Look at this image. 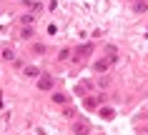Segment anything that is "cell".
<instances>
[{"instance_id": "6", "label": "cell", "mask_w": 148, "mask_h": 135, "mask_svg": "<svg viewBox=\"0 0 148 135\" xmlns=\"http://www.w3.org/2000/svg\"><path fill=\"white\" fill-rule=\"evenodd\" d=\"M106 58H108L110 63H116V60H118V48H116V45H108V48H106Z\"/></svg>"}, {"instance_id": "14", "label": "cell", "mask_w": 148, "mask_h": 135, "mask_svg": "<svg viewBox=\"0 0 148 135\" xmlns=\"http://www.w3.org/2000/svg\"><path fill=\"white\" fill-rule=\"evenodd\" d=\"M98 85H101V88H108V85H110V78H106V75H103V78L98 80Z\"/></svg>"}, {"instance_id": "13", "label": "cell", "mask_w": 148, "mask_h": 135, "mask_svg": "<svg viewBox=\"0 0 148 135\" xmlns=\"http://www.w3.org/2000/svg\"><path fill=\"white\" fill-rule=\"evenodd\" d=\"M23 38H33V28L30 25H23V33H20Z\"/></svg>"}, {"instance_id": "17", "label": "cell", "mask_w": 148, "mask_h": 135, "mask_svg": "<svg viewBox=\"0 0 148 135\" xmlns=\"http://www.w3.org/2000/svg\"><path fill=\"white\" fill-rule=\"evenodd\" d=\"M101 115H103V118H113V110H108V108H106V110H101Z\"/></svg>"}, {"instance_id": "15", "label": "cell", "mask_w": 148, "mask_h": 135, "mask_svg": "<svg viewBox=\"0 0 148 135\" xmlns=\"http://www.w3.org/2000/svg\"><path fill=\"white\" fill-rule=\"evenodd\" d=\"M3 58H5V60H13V58H15V55H13V50H3Z\"/></svg>"}, {"instance_id": "5", "label": "cell", "mask_w": 148, "mask_h": 135, "mask_svg": "<svg viewBox=\"0 0 148 135\" xmlns=\"http://www.w3.org/2000/svg\"><path fill=\"white\" fill-rule=\"evenodd\" d=\"M110 65H113V63H110L108 58H101V60H98V63H95L93 68H95V70H98V73H106V70H108V68H110Z\"/></svg>"}, {"instance_id": "8", "label": "cell", "mask_w": 148, "mask_h": 135, "mask_svg": "<svg viewBox=\"0 0 148 135\" xmlns=\"http://www.w3.org/2000/svg\"><path fill=\"white\" fill-rule=\"evenodd\" d=\"M148 10V0H136L133 3V13H146Z\"/></svg>"}, {"instance_id": "9", "label": "cell", "mask_w": 148, "mask_h": 135, "mask_svg": "<svg viewBox=\"0 0 148 135\" xmlns=\"http://www.w3.org/2000/svg\"><path fill=\"white\" fill-rule=\"evenodd\" d=\"M25 75H30V78H40L43 73H40V68H35V65H28V68H25Z\"/></svg>"}, {"instance_id": "11", "label": "cell", "mask_w": 148, "mask_h": 135, "mask_svg": "<svg viewBox=\"0 0 148 135\" xmlns=\"http://www.w3.org/2000/svg\"><path fill=\"white\" fill-rule=\"evenodd\" d=\"M33 20H35V15H28V13L20 18V23H23V25H33Z\"/></svg>"}, {"instance_id": "1", "label": "cell", "mask_w": 148, "mask_h": 135, "mask_svg": "<svg viewBox=\"0 0 148 135\" xmlns=\"http://www.w3.org/2000/svg\"><path fill=\"white\" fill-rule=\"evenodd\" d=\"M90 55H93V43H83V45H78V48L73 50V55H70V58L80 63V60H86V58H90Z\"/></svg>"}, {"instance_id": "10", "label": "cell", "mask_w": 148, "mask_h": 135, "mask_svg": "<svg viewBox=\"0 0 148 135\" xmlns=\"http://www.w3.org/2000/svg\"><path fill=\"white\" fill-rule=\"evenodd\" d=\"M95 105H98V98H88V95H86V100H83V108H88V110H95Z\"/></svg>"}, {"instance_id": "2", "label": "cell", "mask_w": 148, "mask_h": 135, "mask_svg": "<svg viewBox=\"0 0 148 135\" xmlns=\"http://www.w3.org/2000/svg\"><path fill=\"white\" fill-rule=\"evenodd\" d=\"M73 133L75 135H88L90 133V123H88V120H75V123H73Z\"/></svg>"}, {"instance_id": "19", "label": "cell", "mask_w": 148, "mask_h": 135, "mask_svg": "<svg viewBox=\"0 0 148 135\" xmlns=\"http://www.w3.org/2000/svg\"><path fill=\"white\" fill-rule=\"evenodd\" d=\"M131 3H136V0H131Z\"/></svg>"}, {"instance_id": "20", "label": "cell", "mask_w": 148, "mask_h": 135, "mask_svg": "<svg viewBox=\"0 0 148 135\" xmlns=\"http://www.w3.org/2000/svg\"><path fill=\"white\" fill-rule=\"evenodd\" d=\"M146 130H148V125H146Z\"/></svg>"}, {"instance_id": "3", "label": "cell", "mask_w": 148, "mask_h": 135, "mask_svg": "<svg viewBox=\"0 0 148 135\" xmlns=\"http://www.w3.org/2000/svg\"><path fill=\"white\" fill-rule=\"evenodd\" d=\"M53 83H55V80L50 78V75H45V73L38 78V88H40V90H50V88H53Z\"/></svg>"}, {"instance_id": "12", "label": "cell", "mask_w": 148, "mask_h": 135, "mask_svg": "<svg viewBox=\"0 0 148 135\" xmlns=\"http://www.w3.org/2000/svg\"><path fill=\"white\" fill-rule=\"evenodd\" d=\"M63 115H65V118H73V115H75V108L65 105V108H63Z\"/></svg>"}, {"instance_id": "7", "label": "cell", "mask_w": 148, "mask_h": 135, "mask_svg": "<svg viewBox=\"0 0 148 135\" xmlns=\"http://www.w3.org/2000/svg\"><path fill=\"white\" fill-rule=\"evenodd\" d=\"M53 103L55 105H68V95H65V93H53Z\"/></svg>"}, {"instance_id": "16", "label": "cell", "mask_w": 148, "mask_h": 135, "mask_svg": "<svg viewBox=\"0 0 148 135\" xmlns=\"http://www.w3.org/2000/svg\"><path fill=\"white\" fill-rule=\"evenodd\" d=\"M33 50H35V53H45V45H40V43H35V45H33Z\"/></svg>"}, {"instance_id": "4", "label": "cell", "mask_w": 148, "mask_h": 135, "mask_svg": "<svg viewBox=\"0 0 148 135\" xmlns=\"http://www.w3.org/2000/svg\"><path fill=\"white\" fill-rule=\"evenodd\" d=\"M90 90H93V83H90V80H80L78 88H75V93H78V95H88Z\"/></svg>"}, {"instance_id": "18", "label": "cell", "mask_w": 148, "mask_h": 135, "mask_svg": "<svg viewBox=\"0 0 148 135\" xmlns=\"http://www.w3.org/2000/svg\"><path fill=\"white\" fill-rule=\"evenodd\" d=\"M68 55H73L70 50H60V55H58V58H60V60H65V58H68Z\"/></svg>"}]
</instances>
